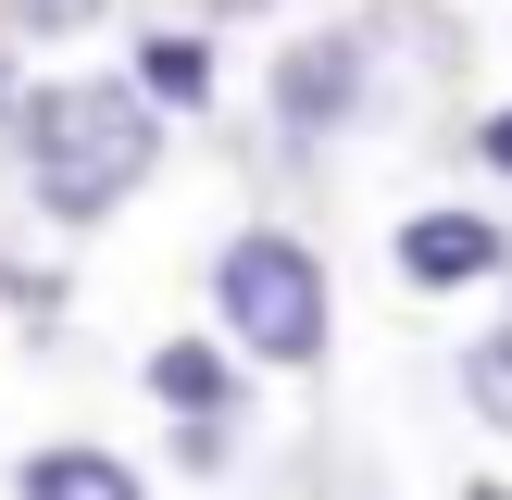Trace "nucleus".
<instances>
[{
  "instance_id": "10",
  "label": "nucleus",
  "mask_w": 512,
  "mask_h": 500,
  "mask_svg": "<svg viewBox=\"0 0 512 500\" xmlns=\"http://www.w3.org/2000/svg\"><path fill=\"white\" fill-rule=\"evenodd\" d=\"M475 150H488V175H512V113H488V125H475Z\"/></svg>"
},
{
  "instance_id": "4",
  "label": "nucleus",
  "mask_w": 512,
  "mask_h": 500,
  "mask_svg": "<svg viewBox=\"0 0 512 500\" xmlns=\"http://www.w3.org/2000/svg\"><path fill=\"white\" fill-rule=\"evenodd\" d=\"M350 100H363V50H350V38H300L288 75H275V113H288L300 138H325Z\"/></svg>"
},
{
  "instance_id": "6",
  "label": "nucleus",
  "mask_w": 512,
  "mask_h": 500,
  "mask_svg": "<svg viewBox=\"0 0 512 500\" xmlns=\"http://www.w3.org/2000/svg\"><path fill=\"white\" fill-rule=\"evenodd\" d=\"M150 400L188 413V425H213L225 400H238V363H225L213 338H163V350H150Z\"/></svg>"
},
{
  "instance_id": "2",
  "label": "nucleus",
  "mask_w": 512,
  "mask_h": 500,
  "mask_svg": "<svg viewBox=\"0 0 512 500\" xmlns=\"http://www.w3.org/2000/svg\"><path fill=\"white\" fill-rule=\"evenodd\" d=\"M213 313H225V350L263 375H313L325 338H338V300H325V263L288 238V225H238L213 250Z\"/></svg>"
},
{
  "instance_id": "7",
  "label": "nucleus",
  "mask_w": 512,
  "mask_h": 500,
  "mask_svg": "<svg viewBox=\"0 0 512 500\" xmlns=\"http://www.w3.org/2000/svg\"><path fill=\"white\" fill-rule=\"evenodd\" d=\"M125 88H138L150 113H200V100H213V50H200V38H163V25H150V38H138V75H125Z\"/></svg>"
},
{
  "instance_id": "9",
  "label": "nucleus",
  "mask_w": 512,
  "mask_h": 500,
  "mask_svg": "<svg viewBox=\"0 0 512 500\" xmlns=\"http://www.w3.org/2000/svg\"><path fill=\"white\" fill-rule=\"evenodd\" d=\"M0 13H13L25 38H75V25H100L113 0H0Z\"/></svg>"
},
{
  "instance_id": "1",
  "label": "nucleus",
  "mask_w": 512,
  "mask_h": 500,
  "mask_svg": "<svg viewBox=\"0 0 512 500\" xmlns=\"http://www.w3.org/2000/svg\"><path fill=\"white\" fill-rule=\"evenodd\" d=\"M13 138H25V188H38V213H63V225L125 213L138 175L163 163V113H150L125 75H63V88L13 100Z\"/></svg>"
},
{
  "instance_id": "3",
  "label": "nucleus",
  "mask_w": 512,
  "mask_h": 500,
  "mask_svg": "<svg viewBox=\"0 0 512 500\" xmlns=\"http://www.w3.org/2000/svg\"><path fill=\"white\" fill-rule=\"evenodd\" d=\"M388 263L413 275V288H488V275L512 263V238H500L488 213H413L388 238Z\"/></svg>"
},
{
  "instance_id": "8",
  "label": "nucleus",
  "mask_w": 512,
  "mask_h": 500,
  "mask_svg": "<svg viewBox=\"0 0 512 500\" xmlns=\"http://www.w3.org/2000/svg\"><path fill=\"white\" fill-rule=\"evenodd\" d=\"M463 413H475V425H500V438H512V325H488V338L463 350Z\"/></svg>"
},
{
  "instance_id": "5",
  "label": "nucleus",
  "mask_w": 512,
  "mask_h": 500,
  "mask_svg": "<svg viewBox=\"0 0 512 500\" xmlns=\"http://www.w3.org/2000/svg\"><path fill=\"white\" fill-rule=\"evenodd\" d=\"M13 500H150V488H138V463H125V450L63 438V450H25V463H13Z\"/></svg>"
}]
</instances>
